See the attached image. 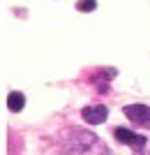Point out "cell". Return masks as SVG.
Returning <instances> with one entry per match:
<instances>
[{"mask_svg": "<svg viewBox=\"0 0 150 155\" xmlns=\"http://www.w3.org/2000/svg\"><path fill=\"white\" fill-rule=\"evenodd\" d=\"M67 137H69V139L62 141V148H65L67 155H81V153H85V150L95 143V139H97L95 134L85 132V130H72Z\"/></svg>", "mask_w": 150, "mask_h": 155, "instance_id": "1", "label": "cell"}, {"mask_svg": "<svg viewBox=\"0 0 150 155\" xmlns=\"http://www.w3.org/2000/svg\"><path fill=\"white\" fill-rule=\"evenodd\" d=\"M123 114L129 118L132 123L150 127V107H145V104H127L123 109Z\"/></svg>", "mask_w": 150, "mask_h": 155, "instance_id": "2", "label": "cell"}, {"mask_svg": "<svg viewBox=\"0 0 150 155\" xmlns=\"http://www.w3.org/2000/svg\"><path fill=\"white\" fill-rule=\"evenodd\" d=\"M113 137H116L120 143H127V146H132V148H136V150H141L145 146V137L136 134V132H132V130H127V127H116L113 130Z\"/></svg>", "mask_w": 150, "mask_h": 155, "instance_id": "3", "label": "cell"}, {"mask_svg": "<svg viewBox=\"0 0 150 155\" xmlns=\"http://www.w3.org/2000/svg\"><path fill=\"white\" fill-rule=\"evenodd\" d=\"M81 116H83L85 123H90V125H102L106 120V116H109V109L104 104H92V107H85L81 111Z\"/></svg>", "mask_w": 150, "mask_h": 155, "instance_id": "4", "label": "cell"}, {"mask_svg": "<svg viewBox=\"0 0 150 155\" xmlns=\"http://www.w3.org/2000/svg\"><path fill=\"white\" fill-rule=\"evenodd\" d=\"M7 107H9V111H21L23 107H26V95L23 93H19V91H12L9 95H7Z\"/></svg>", "mask_w": 150, "mask_h": 155, "instance_id": "5", "label": "cell"}, {"mask_svg": "<svg viewBox=\"0 0 150 155\" xmlns=\"http://www.w3.org/2000/svg\"><path fill=\"white\" fill-rule=\"evenodd\" d=\"M95 7H97V0H78V2H76V9H78V12H83V14L92 12Z\"/></svg>", "mask_w": 150, "mask_h": 155, "instance_id": "6", "label": "cell"}]
</instances>
